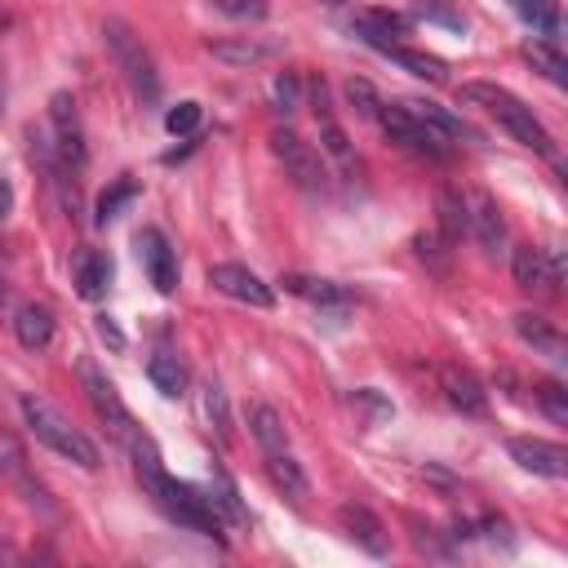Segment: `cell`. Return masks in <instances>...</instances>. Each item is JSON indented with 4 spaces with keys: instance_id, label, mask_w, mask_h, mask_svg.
I'll list each match as a JSON object with an SVG mask.
<instances>
[{
    "instance_id": "cell-1",
    "label": "cell",
    "mask_w": 568,
    "mask_h": 568,
    "mask_svg": "<svg viewBox=\"0 0 568 568\" xmlns=\"http://www.w3.org/2000/svg\"><path fill=\"white\" fill-rule=\"evenodd\" d=\"M129 453H133V466H138V479H142L146 497H151V501H155L173 524L195 528V532H209V537L222 528V519H217V510H213L209 493H200V488H191V484L173 479V475L164 470V462H160L155 444H151L142 430L129 439Z\"/></svg>"
},
{
    "instance_id": "cell-2",
    "label": "cell",
    "mask_w": 568,
    "mask_h": 568,
    "mask_svg": "<svg viewBox=\"0 0 568 568\" xmlns=\"http://www.w3.org/2000/svg\"><path fill=\"white\" fill-rule=\"evenodd\" d=\"M457 102H466V106H484L519 146H528V151H537V155H555V142H550V133H546V124L532 115V106H524L510 89H501V84H488V80H466L462 89H457Z\"/></svg>"
},
{
    "instance_id": "cell-3",
    "label": "cell",
    "mask_w": 568,
    "mask_h": 568,
    "mask_svg": "<svg viewBox=\"0 0 568 568\" xmlns=\"http://www.w3.org/2000/svg\"><path fill=\"white\" fill-rule=\"evenodd\" d=\"M22 417H27V430L44 444V448H53L58 457H67V462H75L80 470H93L102 457H98V444L62 413V408H53L44 395H22Z\"/></svg>"
},
{
    "instance_id": "cell-4",
    "label": "cell",
    "mask_w": 568,
    "mask_h": 568,
    "mask_svg": "<svg viewBox=\"0 0 568 568\" xmlns=\"http://www.w3.org/2000/svg\"><path fill=\"white\" fill-rule=\"evenodd\" d=\"M102 36H106V49H111L115 67H120V71H124V80L133 84V93H138L142 102H155V98H160V75H155V62H151V53L142 49V40L129 31V22L106 18Z\"/></svg>"
},
{
    "instance_id": "cell-5",
    "label": "cell",
    "mask_w": 568,
    "mask_h": 568,
    "mask_svg": "<svg viewBox=\"0 0 568 568\" xmlns=\"http://www.w3.org/2000/svg\"><path fill=\"white\" fill-rule=\"evenodd\" d=\"M373 120L382 124V133H386L390 142H399V146H408V151H417V155H430V160H444V155H448V142H444L439 133H430L404 102H399V106L382 102Z\"/></svg>"
},
{
    "instance_id": "cell-6",
    "label": "cell",
    "mask_w": 568,
    "mask_h": 568,
    "mask_svg": "<svg viewBox=\"0 0 568 568\" xmlns=\"http://www.w3.org/2000/svg\"><path fill=\"white\" fill-rule=\"evenodd\" d=\"M80 377H84V395H89V404H93V413L106 422V430L115 435V439H133L138 435V422H133V413L124 408V399H120V390L111 386V377L98 368V364H80Z\"/></svg>"
},
{
    "instance_id": "cell-7",
    "label": "cell",
    "mask_w": 568,
    "mask_h": 568,
    "mask_svg": "<svg viewBox=\"0 0 568 568\" xmlns=\"http://www.w3.org/2000/svg\"><path fill=\"white\" fill-rule=\"evenodd\" d=\"M271 151H275V160L284 164V173H288L302 191H320V186H324V164H320L315 146L302 142L293 129H271Z\"/></svg>"
},
{
    "instance_id": "cell-8",
    "label": "cell",
    "mask_w": 568,
    "mask_h": 568,
    "mask_svg": "<svg viewBox=\"0 0 568 568\" xmlns=\"http://www.w3.org/2000/svg\"><path fill=\"white\" fill-rule=\"evenodd\" d=\"M49 138H53V155L62 169L84 164V133L75 120V102L67 93H53V102H49Z\"/></svg>"
},
{
    "instance_id": "cell-9",
    "label": "cell",
    "mask_w": 568,
    "mask_h": 568,
    "mask_svg": "<svg viewBox=\"0 0 568 568\" xmlns=\"http://www.w3.org/2000/svg\"><path fill=\"white\" fill-rule=\"evenodd\" d=\"M209 284H213L217 293L235 297V302H248V306H271V302H275L271 284H266L262 275H253L248 266H240V262H213V266H209Z\"/></svg>"
},
{
    "instance_id": "cell-10",
    "label": "cell",
    "mask_w": 568,
    "mask_h": 568,
    "mask_svg": "<svg viewBox=\"0 0 568 568\" xmlns=\"http://www.w3.org/2000/svg\"><path fill=\"white\" fill-rule=\"evenodd\" d=\"M133 244H138V257H142L146 280L155 284V293H173V288H178V257H173V248H169L164 231L142 226Z\"/></svg>"
},
{
    "instance_id": "cell-11",
    "label": "cell",
    "mask_w": 568,
    "mask_h": 568,
    "mask_svg": "<svg viewBox=\"0 0 568 568\" xmlns=\"http://www.w3.org/2000/svg\"><path fill=\"white\" fill-rule=\"evenodd\" d=\"M506 448L532 475H546V479H564L568 475V448L564 444H550V439H537V435H515Z\"/></svg>"
},
{
    "instance_id": "cell-12",
    "label": "cell",
    "mask_w": 568,
    "mask_h": 568,
    "mask_svg": "<svg viewBox=\"0 0 568 568\" xmlns=\"http://www.w3.org/2000/svg\"><path fill=\"white\" fill-rule=\"evenodd\" d=\"M510 324H515V333H519L524 346H532L537 355H546V359L559 364V368L568 364V342H564V333H559L546 315H537V311H515Z\"/></svg>"
},
{
    "instance_id": "cell-13",
    "label": "cell",
    "mask_w": 568,
    "mask_h": 568,
    "mask_svg": "<svg viewBox=\"0 0 568 568\" xmlns=\"http://www.w3.org/2000/svg\"><path fill=\"white\" fill-rule=\"evenodd\" d=\"M337 528L359 546V550H368V555H386L390 550V537H386V524L368 510V506H359V501H346V506H337Z\"/></svg>"
},
{
    "instance_id": "cell-14",
    "label": "cell",
    "mask_w": 568,
    "mask_h": 568,
    "mask_svg": "<svg viewBox=\"0 0 568 568\" xmlns=\"http://www.w3.org/2000/svg\"><path fill=\"white\" fill-rule=\"evenodd\" d=\"M510 275L519 288H550L559 280V257H546V248H537V244H515Z\"/></svg>"
},
{
    "instance_id": "cell-15",
    "label": "cell",
    "mask_w": 568,
    "mask_h": 568,
    "mask_svg": "<svg viewBox=\"0 0 568 568\" xmlns=\"http://www.w3.org/2000/svg\"><path fill=\"white\" fill-rule=\"evenodd\" d=\"M466 231H470L488 253H497V244L506 240L501 209H497V200H493L488 191H475V195L466 200Z\"/></svg>"
},
{
    "instance_id": "cell-16",
    "label": "cell",
    "mask_w": 568,
    "mask_h": 568,
    "mask_svg": "<svg viewBox=\"0 0 568 568\" xmlns=\"http://www.w3.org/2000/svg\"><path fill=\"white\" fill-rule=\"evenodd\" d=\"M439 386H444V399L462 413H484L488 408V390L484 382L470 373V368H457V364H444L439 368Z\"/></svg>"
},
{
    "instance_id": "cell-17",
    "label": "cell",
    "mask_w": 568,
    "mask_h": 568,
    "mask_svg": "<svg viewBox=\"0 0 568 568\" xmlns=\"http://www.w3.org/2000/svg\"><path fill=\"white\" fill-rule=\"evenodd\" d=\"M13 333L27 351H44L53 342V311L40 306V302H22L18 315H13Z\"/></svg>"
},
{
    "instance_id": "cell-18",
    "label": "cell",
    "mask_w": 568,
    "mask_h": 568,
    "mask_svg": "<svg viewBox=\"0 0 568 568\" xmlns=\"http://www.w3.org/2000/svg\"><path fill=\"white\" fill-rule=\"evenodd\" d=\"M355 36L364 40V44H373V49H386V44H395V36H404V18L399 13H386V9H364V13H355Z\"/></svg>"
},
{
    "instance_id": "cell-19",
    "label": "cell",
    "mask_w": 568,
    "mask_h": 568,
    "mask_svg": "<svg viewBox=\"0 0 568 568\" xmlns=\"http://www.w3.org/2000/svg\"><path fill=\"white\" fill-rule=\"evenodd\" d=\"M106 280H111V257L98 253V248H84L75 257V288L84 302H98L106 293Z\"/></svg>"
},
{
    "instance_id": "cell-20",
    "label": "cell",
    "mask_w": 568,
    "mask_h": 568,
    "mask_svg": "<svg viewBox=\"0 0 568 568\" xmlns=\"http://www.w3.org/2000/svg\"><path fill=\"white\" fill-rule=\"evenodd\" d=\"M209 53H213L217 62H231V67H253V62H266V58L275 53V44H271V40H248V36H240V40H213Z\"/></svg>"
},
{
    "instance_id": "cell-21",
    "label": "cell",
    "mask_w": 568,
    "mask_h": 568,
    "mask_svg": "<svg viewBox=\"0 0 568 568\" xmlns=\"http://www.w3.org/2000/svg\"><path fill=\"white\" fill-rule=\"evenodd\" d=\"M146 377H151V386H155L160 395H169V399L186 390V364H182L173 351H155L151 364H146Z\"/></svg>"
},
{
    "instance_id": "cell-22",
    "label": "cell",
    "mask_w": 568,
    "mask_h": 568,
    "mask_svg": "<svg viewBox=\"0 0 568 568\" xmlns=\"http://www.w3.org/2000/svg\"><path fill=\"white\" fill-rule=\"evenodd\" d=\"M435 213H439L444 240H462V235H466V195H462V191L439 186V191H435Z\"/></svg>"
},
{
    "instance_id": "cell-23",
    "label": "cell",
    "mask_w": 568,
    "mask_h": 568,
    "mask_svg": "<svg viewBox=\"0 0 568 568\" xmlns=\"http://www.w3.org/2000/svg\"><path fill=\"white\" fill-rule=\"evenodd\" d=\"M248 435L266 448V453H280L288 439H284V422H280V413L275 408H266V404H253L248 408Z\"/></svg>"
},
{
    "instance_id": "cell-24",
    "label": "cell",
    "mask_w": 568,
    "mask_h": 568,
    "mask_svg": "<svg viewBox=\"0 0 568 568\" xmlns=\"http://www.w3.org/2000/svg\"><path fill=\"white\" fill-rule=\"evenodd\" d=\"M524 53L550 84H568V58L559 53V40H532Z\"/></svg>"
},
{
    "instance_id": "cell-25",
    "label": "cell",
    "mask_w": 568,
    "mask_h": 568,
    "mask_svg": "<svg viewBox=\"0 0 568 568\" xmlns=\"http://www.w3.org/2000/svg\"><path fill=\"white\" fill-rule=\"evenodd\" d=\"M288 293H297V297H306V302H320V306H342V302H351V293L346 288H337V284H328V280H306V275H284L280 280Z\"/></svg>"
},
{
    "instance_id": "cell-26",
    "label": "cell",
    "mask_w": 568,
    "mask_h": 568,
    "mask_svg": "<svg viewBox=\"0 0 568 568\" xmlns=\"http://www.w3.org/2000/svg\"><path fill=\"white\" fill-rule=\"evenodd\" d=\"M430 133H439L444 142H453V138H466V124L453 115V111H444V106H435V102H404Z\"/></svg>"
},
{
    "instance_id": "cell-27",
    "label": "cell",
    "mask_w": 568,
    "mask_h": 568,
    "mask_svg": "<svg viewBox=\"0 0 568 568\" xmlns=\"http://www.w3.org/2000/svg\"><path fill=\"white\" fill-rule=\"evenodd\" d=\"M266 475H271V484L275 488H284L288 497H306V475H302V466L280 448V453H266Z\"/></svg>"
},
{
    "instance_id": "cell-28",
    "label": "cell",
    "mask_w": 568,
    "mask_h": 568,
    "mask_svg": "<svg viewBox=\"0 0 568 568\" xmlns=\"http://www.w3.org/2000/svg\"><path fill=\"white\" fill-rule=\"evenodd\" d=\"M510 9H515L528 27L546 31V40L559 36V0H510Z\"/></svg>"
},
{
    "instance_id": "cell-29",
    "label": "cell",
    "mask_w": 568,
    "mask_h": 568,
    "mask_svg": "<svg viewBox=\"0 0 568 568\" xmlns=\"http://www.w3.org/2000/svg\"><path fill=\"white\" fill-rule=\"evenodd\" d=\"M382 53H386V58H395L399 67H408V71H413V75H422V80H444V62H439V58H430V53H422V49L386 44Z\"/></svg>"
},
{
    "instance_id": "cell-30",
    "label": "cell",
    "mask_w": 568,
    "mask_h": 568,
    "mask_svg": "<svg viewBox=\"0 0 568 568\" xmlns=\"http://www.w3.org/2000/svg\"><path fill=\"white\" fill-rule=\"evenodd\" d=\"M537 404H541V413L555 422V426H568V390L559 386V382H541L537 390Z\"/></svg>"
},
{
    "instance_id": "cell-31",
    "label": "cell",
    "mask_w": 568,
    "mask_h": 568,
    "mask_svg": "<svg viewBox=\"0 0 568 568\" xmlns=\"http://www.w3.org/2000/svg\"><path fill=\"white\" fill-rule=\"evenodd\" d=\"M271 102H275V111H297L302 106V80L293 75V71H280L275 75V84H271Z\"/></svg>"
},
{
    "instance_id": "cell-32",
    "label": "cell",
    "mask_w": 568,
    "mask_h": 568,
    "mask_svg": "<svg viewBox=\"0 0 568 568\" xmlns=\"http://www.w3.org/2000/svg\"><path fill=\"white\" fill-rule=\"evenodd\" d=\"M346 102L355 106V115H364V120H373L377 115V106H382V98H377V89L368 84V80H346Z\"/></svg>"
},
{
    "instance_id": "cell-33",
    "label": "cell",
    "mask_w": 568,
    "mask_h": 568,
    "mask_svg": "<svg viewBox=\"0 0 568 568\" xmlns=\"http://www.w3.org/2000/svg\"><path fill=\"white\" fill-rule=\"evenodd\" d=\"M138 195V182L133 178H120L111 191H102V200H98V222H111L115 213H120V204H129Z\"/></svg>"
},
{
    "instance_id": "cell-34",
    "label": "cell",
    "mask_w": 568,
    "mask_h": 568,
    "mask_svg": "<svg viewBox=\"0 0 568 568\" xmlns=\"http://www.w3.org/2000/svg\"><path fill=\"white\" fill-rule=\"evenodd\" d=\"M200 124V102H178L169 115H164V129L169 133H191Z\"/></svg>"
},
{
    "instance_id": "cell-35",
    "label": "cell",
    "mask_w": 568,
    "mask_h": 568,
    "mask_svg": "<svg viewBox=\"0 0 568 568\" xmlns=\"http://www.w3.org/2000/svg\"><path fill=\"white\" fill-rule=\"evenodd\" d=\"M320 146L328 151V155H337V160H346V133H342V124L337 120H320Z\"/></svg>"
},
{
    "instance_id": "cell-36",
    "label": "cell",
    "mask_w": 568,
    "mask_h": 568,
    "mask_svg": "<svg viewBox=\"0 0 568 568\" xmlns=\"http://www.w3.org/2000/svg\"><path fill=\"white\" fill-rule=\"evenodd\" d=\"M204 413L217 422V430H222V435L231 430V426H226V399H222V386H217V382H209V386H204Z\"/></svg>"
},
{
    "instance_id": "cell-37",
    "label": "cell",
    "mask_w": 568,
    "mask_h": 568,
    "mask_svg": "<svg viewBox=\"0 0 568 568\" xmlns=\"http://www.w3.org/2000/svg\"><path fill=\"white\" fill-rule=\"evenodd\" d=\"M213 9L231 18H266V0H213Z\"/></svg>"
},
{
    "instance_id": "cell-38",
    "label": "cell",
    "mask_w": 568,
    "mask_h": 568,
    "mask_svg": "<svg viewBox=\"0 0 568 568\" xmlns=\"http://www.w3.org/2000/svg\"><path fill=\"white\" fill-rule=\"evenodd\" d=\"M9 209H13V186L0 178V217H9Z\"/></svg>"
},
{
    "instance_id": "cell-39",
    "label": "cell",
    "mask_w": 568,
    "mask_h": 568,
    "mask_svg": "<svg viewBox=\"0 0 568 568\" xmlns=\"http://www.w3.org/2000/svg\"><path fill=\"white\" fill-rule=\"evenodd\" d=\"M0 302H4V284H0Z\"/></svg>"
}]
</instances>
